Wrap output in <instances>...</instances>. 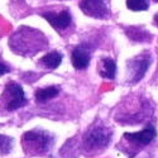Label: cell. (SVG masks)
I'll return each instance as SVG.
<instances>
[{
	"mask_svg": "<svg viewBox=\"0 0 158 158\" xmlns=\"http://www.w3.org/2000/svg\"><path fill=\"white\" fill-rule=\"evenodd\" d=\"M11 71V69L9 67V66L4 62V61H2L0 60V76H3V75H6V73H9Z\"/></svg>",
	"mask_w": 158,
	"mask_h": 158,
	"instance_id": "cell-17",
	"label": "cell"
},
{
	"mask_svg": "<svg viewBox=\"0 0 158 158\" xmlns=\"http://www.w3.org/2000/svg\"><path fill=\"white\" fill-rule=\"evenodd\" d=\"M153 19H154V24H156L157 27H158V13H157V14L153 17Z\"/></svg>",
	"mask_w": 158,
	"mask_h": 158,
	"instance_id": "cell-18",
	"label": "cell"
},
{
	"mask_svg": "<svg viewBox=\"0 0 158 158\" xmlns=\"http://www.w3.org/2000/svg\"><path fill=\"white\" fill-rule=\"evenodd\" d=\"M157 137L156 127L148 124L144 129L135 133H124L122 137V142L119 143L118 148H120L123 153L128 154L129 158L137 156L144 147L151 144Z\"/></svg>",
	"mask_w": 158,
	"mask_h": 158,
	"instance_id": "cell-4",
	"label": "cell"
},
{
	"mask_svg": "<svg viewBox=\"0 0 158 158\" xmlns=\"http://www.w3.org/2000/svg\"><path fill=\"white\" fill-rule=\"evenodd\" d=\"M152 55L151 52L146 51L130 58L127 62V82L130 85L138 84L142 78L146 76L147 71L152 64Z\"/></svg>",
	"mask_w": 158,
	"mask_h": 158,
	"instance_id": "cell-6",
	"label": "cell"
},
{
	"mask_svg": "<svg viewBox=\"0 0 158 158\" xmlns=\"http://www.w3.org/2000/svg\"><path fill=\"white\" fill-rule=\"evenodd\" d=\"M2 99L4 100L5 108L8 111L18 110V109L25 106L28 102L23 87L19 84L13 82V81H9L5 85V91H4Z\"/></svg>",
	"mask_w": 158,
	"mask_h": 158,
	"instance_id": "cell-7",
	"label": "cell"
},
{
	"mask_svg": "<svg viewBox=\"0 0 158 158\" xmlns=\"http://www.w3.org/2000/svg\"><path fill=\"white\" fill-rule=\"evenodd\" d=\"M62 60H63L62 53H60L58 51H52V52H48L47 55H44L39 60V64L48 70H56L61 64Z\"/></svg>",
	"mask_w": 158,
	"mask_h": 158,
	"instance_id": "cell-14",
	"label": "cell"
},
{
	"mask_svg": "<svg viewBox=\"0 0 158 158\" xmlns=\"http://www.w3.org/2000/svg\"><path fill=\"white\" fill-rule=\"evenodd\" d=\"M39 15L44 18L51 27L60 34L66 32L72 25V15L70 10L66 8L60 11H43Z\"/></svg>",
	"mask_w": 158,
	"mask_h": 158,
	"instance_id": "cell-8",
	"label": "cell"
},
{
	"mask_svg": "<svg viewBox=\"0 0 158 158\" xmlns=\"http://www.w3.org/2000/svg\"><path fill=\"white\" fill-rule=\"evenodd\" d=\"M127 6L129 10H133V11L148 10L149 0H127Z\"/></svg>",
	"mask_w": 158,
	"mask_h": 158,
	"instance_id": "cell-15",
	"label": "cell"
},
{
	"mask_svg": "<svg viewBox=\"0 0 158 158\" xmlns=\"http://www.w3.org/2000/svg\"><path fill=\"white\" fill-rule=\"evenodd\" d=\"M113 138V130L102 123H96L86 130L82 137V149L89 154H96L106 149Z\"/></svg>",
	"mask_w": 158,
	"mask_h": 158,
	"instance_id": "cell-5",
	"label": "cell"
},
{
	"mask_svg": "<svg viewBox=\"0 0 158 158\" xmlns=\"http://www.w3.org/2000/svg\"><path fill=\"white\" fill-rule=\"evenodd\" d=\"M91 60V48L87 44H78L71 52V63L72 66L78 70H85L89 67Z\"/></svg>",
	"mask_w": 158,
	"mask_h": 158,
	"instance_id": "cell-10",
	"label": "cell"
},
{
	"mask_svg": "<svg viewBox=\"0 0 158 158\" xmlns=\"http://www.w3.org/2000/svg\"><path fill=\"white\" fill-rule=\"evenodd\" d=\"M55 146V137L43 129H32L22 137V148L28 156H44Z\"/></svg>",
	"mask_w": 158,
	"mask_h": 158,
	"instance_id": "cell-3",
	"label": "cell"
},
{
	"mask_svg": "<svg viewBox=\"0 0 158 158\" xmlns=\"http://www.w3.org/2000/svg\"><path fill=\"white\" fill-rule=\"evenodd\" d=\"M98 72L102 78L114 80L116 76V62L111 57H102L98 63Z\"/></svg>",
	"mask_w": 158,
	"mask_h": 158,
	"instance_id": "cell-11",
	"label": "cell"
},
{
	"mask_svg": "<svg viewBox=\"0 0 158 158\" xmlns=\"http://www.w3.org/2000/svg\"><path fill=\"white\" fill-rule=\"evenodd\" d=\"M125 34L131 42L135 43H144L152 41V34L143 27H127Z\"/></svg>",
	"mask_w": 158,
	"mask_h": 158,
	"instance_id": "cell-12",
	"label": "cell"
},
{
	"mask_svg": "<svg viewBox=\"0 0 158 158\" xmlns=\"http://www.w3.org/2000/svg\"><path fill=\"white\" fill-rule=\"evenodd\" d=\"M154 2H156V3H158V0H154Z\"/></svg>",
	"mask_w": 158,
	"mask_h": 158,
	"instance_id": "cell-19",
	"label": "cell"
},
{
	"mask_svg": "<svg viewBox=\"0 0 158 158\" xmlns=\"http://www.w3.org/2000/svg\"><path fill=\"white\" fill-rule=\"evenodd\" d=\"M78 6L85 15L91 18L108 19L110 17V9L106 0H80Z\"/></svg>",
	"mask_w": 158,
	"mask_h": 158,
	"instance_id": "cell-9",
	"label": "cell"
},
{
	"mask_svg": "<svg viewBox=\"0 0 158 158\" xmlns=\"http://www.w3.org/2000/svg\"><path fill=\"white\" fill-rule=\"evenodd\" d=\"M60 94V86H47V87H41L35 91L34 98L37 104H46L49 100L57 98Z\"/></svg>",
	"mask_w": 158,
	"mask_h": 158,
	"instance_id": "cell-13",
	"label": "cell"
},
{
	"mask_svg": "<svg viewBox=\"0 0 158 158\" xmlns=\"http://www.w3.org/2000/svg\"><path fill=\"white\" fill-rule=\"evenodd\" d=\"M9 47L14 53L23 57H32L48 47L47 37L35 28L20 27L11 34Z\"/></svg>",
	"mask_w": 158,
	"mask_h": 158,
	"instance_id": "cell-1",
	"label": "cell"
},
{
	"mask_svg": "<svg viewBox=\"0 0 158 158\" xmlns=\"http://www.w3.org/2000/svg\"><path fill=\"white\" fill-rule=\"evenodd\" d=\"M153 106L152 104L144 98L134 96L131 100L127 99L116 109L115 120L125 125L140 124L152 115Z\"/></svg>",
	"mask_w": 158,
	"mask_h": 158,
	"instance_id": "cell-2",
	"label": "cell"
},
{
	"mask_svg": "<svg viewBox=\"0 0 158 158\" xmlns=\"http://www.w3.org/2000/svg\"><path fill=\"white\" fill-rule=\"evenodd\" d=\"M13 144H14V139L4 135V134H0V154L6 156L10 153L11 148H13Z\"/></svg>",
	"mask_w": 158,
	"mask_h": 158,
	"instance_id": "cell-16",
	"label": "cell"
}]
</instances>
